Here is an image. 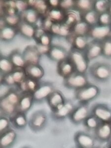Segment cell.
<instances>
[{
	"label": "cell",
	"mask_w": 111,
	"mask_h": 148,
	"mask_svg": "<svg viewBox=\"0 0 111 148\" xmlns=\"http://www.w3.org/2000/svg\"><path fill=\"white\" fill-rule=\"evenodd\" d=\"M47 56L51 60L58 63L68 58L69 51L59 45L52 44Z\"/></svg>",
	"instance_id": "13"
},
{
	"label": "cell",
	"mask_w": 111,
	"mask_h": 148,
	"mask_svg": "<svg viewBox=\"0 0 111 148\" xmlns=\"http://www.w3.org/2000/svg\"><path fill=\"white\" fill-rule=\"evenodd\" d=\"M46 16L53 23H62L65 18L66 12L60 7L49 8Z\"/></svg>",
	"instance_id": "26"
},
{
	"label": "cell",
	"mask_w": 111,
	"mask_h": 148,
	"mask_svg": "<svg viewBox=\"0 0 111 148\" xmlns=\"http://www.w3.org/2000/svg\"><path fill=\"white\" fill-rule=\"evenodd\" d=\"M94 1L77 0L75 1L74 9L77 10L81 14L93 9Z\"/></svg>",
	"instance_id": "34"
},
{
	"label": "cell",
	"mask_w": 111,
	"mask_h": 148,
	"mask_svg": "<svg viewBox=\"0 0 111 148\" xmlns=\"http://www.w3.org/2000/svg\"><path fill=\"white\" fill-rule=\"evenodd\" d=\"M3 19L5 24L9 26L17 28L20 22L21 21V18L20 14L14 15H6L1 16Z\"/></svg>",
	"instance_id": "39"
},
{
	"label": "cell",
	"mask_w": 111,
	"mask_h": 148,
	"mask_svg": "<svg viewBox=\"0 0 111 148\" xmlns=\"http://www.w3.org/2000/svg\"><path fill=\"white\" fill-rule=\"evenodd\" d=\"M74 71L75 70L74 66L69 57L67 59L57 63V74L63 79L67 77Z\"/></svg>",
	"instance_id": "24"
},
{
	"label": "cell",
	"mask_w": 111,
	"mask_h": 148,
	"mask_svg": "<svg viewBox=\"0 0 111 148\" xmlns=\"http://www.w3.org/2000/svg\"><path fill=\"white\" fill-rule=\"evenodd\" d=\"M12 126L16 130H23L28 125L26 113L16 112L10 117Z\"/></svg>",
	"instance_id": "20"
},
{
	"label": "cell",
	"mask_w": 111,
	"mask_h": 148,
	"mask_svg": "<svg viewBox=\"0 0 111 148\" xmlns=\"http://www.w3.org/2000/svg\"><path fill=\"white\" fill-rule=\"evenodd\" d=\"M17 137L16 131L12 128H10L0 134V147L1 148L12 147L16 141Z\"/></svg>",
	"instance_id": "18"
},
{
	"label": "cell",
	"mask_w": 111,
	"mask_h": 148,
	"mask_svg": "<svg viewBox=\"0 0 111 148\" xmlns=\"http://www.w3.org/2000/svg\"><path fill=\"white\" fill-rule=\"evenodd\" d=\"M84 51L89 62L97 59L101 56V41L94 40H90Z\"/></svg>",
	"instance_id": "15"
},
{
	"label": "cell",
	"mask_w": 111,
	"mask_h": 148,
	"mask_svg": "<svg viewBox=\"0 0 111 148\" xmlns=\"http://www.w3.org/2000/svg\"><path fill=\"white\" fill-rule=\"evenodd\" d=\"M27 77L40 81L45 74L44 68L40 64H27L24 68Z\"/></svg>",
	"instance_id": "19"
},
{
	"label": "cell",
	"mask_w": 111,
	"mask_h": 148,
	"mask_svg": "<svg viewBox=\"0 0 111 148\" xmlns=\"http://www.w3.org/2000/svg\"><path fill=\"white\" fill-rule=\"evenodd\" d=\"M74 141L77 148H93L96 145V140L93 135L86 131H77L74 135Z\"/></svg>",
	"instance_id": "7"
},
{
	"label": "cell",
	"mask_w": 111,
	"mask_h": 148,
	"mask_svg": "<svg viewBox=\"0 0 111 148\" xmlns=\"http://www.w3.org/2000/svg\"><path fill=\"white\" fill-rule=\"evenodd\" d=\"M90 26L82 20L76 23L72 29L74 35L87 36Z\"/></svg>",
	"instance_id": "33"
},
{
	"label": "cell",
	"mask_w": 111,
	"mask_h": 148,
	"mask_svg": "<svg viewBox=\"0 0 111 148\" xmlns=\"http://www.w3.org/2000/svg\"><path fill=\"white\" fill-rule=\"evenodd\" d=\"M101 123V121L97 118L91 114H90L83 122V124L86 131L90 133L91 132H93Z\"/></svg>",
	"instance_id": "32"
},
{
	"label": "cell",
	"mask_w": 111,
	"mask_h": 148,
	"mask_svg": "<svg viewBox=\"0 0 111 148\" xmlns=\"http://www.w3.org/2000/svg\"><path fill=\"white\" fill-rule=\"evenodd\" d=\"M55 89L56 87L52 82L40 81L37 88L33 93L34 102L40 103L46 100Z\"/></svg>",
	"instance_id": "6"
},
{
	"label": "cell",
	"mask_w": 111,
	"mask_h": 148,
	"mask_svg": "<svg viewBox=\"0 0 111 148\" xmlns=\"http://www.w3.org/2000/svg\"><path fill=\"white\" fill-rule=\"evenodd\" d=\"M49 121L47 113L44 109L38 110L31 114L28 120V126L34 133H39L45 130Z\"/></svg>",
	"instance_id": "3"
},
{
	"label": "cell",
	"mask_w": 111,
	"mask_h": 148,
	"mask_svg": "<svg viewBox=\"0 0 111 148\" xmlns=\"http://www.w3.org/2000/svg\"><path fill=\"white\" fill-rule=\"evenodd\" d=\"M12 123L10 116L4 115L0 116V134L11 128Z\"/></svg>",
	"instance_id": "40"
},
{
	"label": "cell",
	"mask_w": 111,
	"mask_h": 148,
	"mask_svg": "<svg viewBox=\"0 0 111 148\" xmlns=\"http://www.w3.org/2000/svg\"><path fill=\"white\" fill-rule=\"evenodd\" d=\"M111 25H101L96 24L90 27L88 36L89 39L94 40H101L111 37Z\"/></svg>",
	"instance_id": "11"
},
{
	"label": "cell",
	"mask_w": 111,
	"mask_h": 148,
	"mask_svg": "<svg viewBox=\"0 0 111 148\" xmlns=\"http://www.w3.org/2000/svg\"><path fill=\"white\" fill-rule=\"evenodd\" d=\"M36 46L37 47V49H38L39 52L40 54L42 55H47L48 52H49V48L51 46H46L44 45H42L40 44H36Z\"/></svg>",
	"instance_id": "44"
},
{
	"label": "cell",
	"mask_w": 111,
	"mask_h": 148,
	"mask_svg": "<svg viewBox=\"0 0 111 148\" xmlns=\"http://www.w3.org/2000/svg\"><path fill=\"white\" fill-rule=\"evenodd\" d=\"M111 12L107 11L99 14L98 24L101 25H111Z\"/></svg>",
	"instance_id": "41"
},
{
	"label": "cell",
	"mask_w": 111,
	"mask_h": 148,
	"mask_svg": "<svg viewBox=\"0 0 111 148\" xmlns=\"http://www.w3.org/2000/svg\"><path fill=\"white\" fill-rule=\"evenodd\" d=\"M9 57L15 68L24 69L27 65L22 52H20L18 49L12 51L9 54Z\"/></svg>",
	"instance_id": "28"
},
{
	"label": "cell",
	"mask_w": 111,
	"mask_h": 148,
	"mask_svg": "<svg viewBox=\"0 0 111 148\" xmlns=\"http://www.w3.org/2000/svg\"><path fill=\"white\" fill-rule=\"evenodd\" d=\"M22 52L27 65L40 64L42 55L39 52L36 45L26 46Z\"/></svg>",
	"instance_id": "14"
},
{
	"label": "cell",
	"mask_w": 111,
	"mask_h": 148,
	"mask_svg": "<svg viewBox=\"0 0 111 148\" xmlns=\"http://www.w3.org/2000/svg\"><path fill=\"white\" fill-rule=\"evenodd\" d=\"M16 112V106L13 104L5 97L0 99V112L1 115L8 116H12Z\"/></svg>",
	"instance_id": "27"
},
{
	"label": "cell",
	"mask_w": 111,
	"mask_h": 148,
	"mask_svg": "<svg viewBox=\"0 0 111 148\" xmlns=\"http://www.w3.org/2000/svg\"><path fill=\"white\" fill-rule=\"evenodd\" d=\"M66 100L67 99H66L63 93L59 90L56 89L49 95L46 101L51 112H52L62 106L65 102Z\"/></svg>",
	"instance_id": "16"
},
{
	"label": "cell",
	"mask_w": 111,
	"mask_h": 148,
	"mask_svg": "<svg viewBox=\"0 0 111 148\" xmlns=\"http://www.w3.org/2000/svg\"><path fill=\"white\" fill-rule=\"evenodd\" d=\"M90 112L101 122L111 121V107L110 105L107 103H95L90 107Z\"/></svg>",
	"instance_id": "9"
},
{
	"label": "cell",
	"mask_w": 111,
	"mask_h": 148,
	"mask_svg": "<svg viewBox=\"0 0 111 148\" xmlns=\"http://www.w3.org/2000/svg\"><path fill=\"white\" fill-rule=\"evenodd\" d=\"M20 14L21 20L34 25L36 27L42 17L35 9L32 7H29Z\"/></svg>",
	"instance_id": "22"
},
{
	"label": "cell",
	"mask_w": 111,
	"mask_h": 148,
	"mask_svg": "<svg viewBox=\"0 0 111 148\" xmlns=\"http://www.w3.org/2000/svg\"><path fill=\"white\" fill-rule=\"evenodd\" d=\"M101 56L105 59H111V37H109L101 40Z\"/></svg>",
	"instance_id": "38"
},
{
	"label": "cell",
	"mask_w": 111,
	"mask_h": 148,
	"mask_svg": "<svg viewBox=\"0 0 111 148\" xmlns=\"http://www.w3.org/2000/svg\"><path fill=\"white\" fill-rule=\"evenodd\" d=\"M29 7L35 9L42 16H46L49 7L47 1L44 0H29L28 1Z\"/></svg>",
	"instance_id": "29"
},
{
	"label": "cell",
	"mask_w": 111,
	"mask_h": 148,
	"mask_svg": "<svg viewBox=\"0 0 111 148\" xmlns=\"http://www.w3.org/2000/svg\"><path fill=\"white\" fill-rule=\"evenodd\" d=\"M90 114L89 104L77 103L69 116V120L74 125H79L83 123Z\"/></svg>",
	"instance_id": "8"
},
{
	"label": "cell",
	"mask_w": 111,
	"mask_h": 148,
	"mask_svg": "<svg viewBox=\"0 0 111 148\" xmlns=\"http://www.w3.org/2000/svg\"><path fill=\"white\" fill-rule=\"evenodd\" d=\"M93 136L96 141L102 144H110L111 136L110 122H101L93 132Z\"/></svg>",
	"instance_id": "12"
},
{
	"label": "cell",
	"mask_w": 111,
	"mask_h": 148,
	"mask_svg": "<svg viewBox=\"0 0 111 148\" xmlns=\"http://www.w3.org/2000/svg\"><path fill=\"white\" fill-rule=\"evenodd\" d=\"M111 8V1L109 0L94 1L93 9L99 14L103 12L109 11Z\"/></svg>",
	"instance_id": "37"
},
{
	"label": "cell",
	"mask_w": 111,
	"mask_h": 148,
	"mask_svg": "<svg viewBox=\"0 0 111 148\" xmlns=\"http://www.w3.org/2000/svg\"><path fill=\"white\" fill-rule=\"evenodd\" d=\"M75 1L74 0H62L60 2L59 7L65 12L74 9Z\"/></svg>",
	"instance_id": "42"
},
{
	"label": "cell",
	"mask_w": 111,
	"mask_h": 148,
	"mask_svg": "<svg viewBox=\"0 0 111 148\" xmlns=\"http://www.w3.org/2000/svg\"><path fill=\"white\" fill-rule=\"evenodd\" d=\"M100 94V89L95 84L88 83L82 88L74 90V98L78 103L89 104Z\"/></svg>",
	"instance_id": "2"
},
{
	"label": "cell",
	"mask_w": 111,
	"mask_h": 148,
	"mask_svg": "<svg viewBox=\"0 0 111 148\" xmlns=\"http://www.w3.org/2000/svg\"><path fill=\"white\" fill-rule=\"evenodd\" d=\"M67 39L71 44V47L82 51H85L90 40L87 36L74 35L72 34Z\"/></svg>",
	"instance_id": "21"
},
{
	"label": "cell",
	"mask_w": 111,
	"mask_h": 148,
	"mask_svg": "<svg viewBox=\"0 0 111 148\" xmlns=\"http://www.w3.org/2000/svg\"><path fill=\"white\" fill-rule=\"evenodd\" d=\"M76 105L71 100L67 99L65 102L55 111L51 112V116L53 121L60 122L69 118Z\"/></svg>",
	"instance_id": "10"
},
{
	"label": "cell",
	"mask_w": 111,
	"mask_h": 148,
	"mask_svg": "<svg viewBox=\"0 0 111 148\" xmlns=\"http://www.w3.org/2000/svg\"><path fill=\"white\" fill-rule=\"evenodd\" d=\"M18 34L17 28L7 24L0 27V39L2 42H9L14 40Z\"/></svg>",
	"instance_id": "25"
},
{
	"label": "cell",
	"mask_w": 111,
	"mask_h": 148,
	"mask_svg": "<svg viewBox=\"0 0 111 148\" xmlns=\"http://www.w3.org/2000/svg\"><path fill=\"white\" fill-rule=\"evenodd\" d=\"M69 58L75 71L86 74L89 66L84 51H79L71 47L69 51Z\"/></svg>",
	"instance_id": "4"
},
{
	"label": "cell",
	"mask_w": 111,
	"mask_h": 148,
	"mask_svg": "<svg viewBox=\"0 0 111 148\" xmlns=\"http://www.w3.org/2000/svg\"><path fill=\"white\" fill-rule=\"evenodd\" d=\"M89 83L87 74L81 73L77 71L63 79V84L67 89L77 90Z\"/></svg>",
	"instance_id": "5"
},
{
	"label": "cell",
	"mask_w": 111,
	"mask_h": 148,
	"mask_svg": "<svg viewBox=\"0 0 111 148\" xmlns=\"http://www.w3.org/2000/svg\"><path fill=\"white\" fill-rule=\"evenodd\" d=\"M16 7L19 14H21L22 12L25 11L29 8L28 1H22V0H17L15 1Z\"/></svg>",
	"instance_id": "43"
},
{
	"label": "cell",
	"mask_w": 111,
	"mask_h": 148,
	"mask_svg": "<svg viewBox=\"0 0 111 148\" xmlns=\"http://www.w3.org/2000/svg\"><path fill=\"white\" fill-rule=\"evenodd\" d=\"M33 93L22 92L16 108V112L27 113L34 103Z\"/></svg>",
	"instance_id": "17"
},
{
	"label": "cell",
	"mask_w": 111,
	"mask_h": 148,
	"mask_svg": "<svg viewBox=\"0 0 111 148\" xmlns=\"http://www.w3.org/2000/svg\"><path fill=\"white\" fill-rule=\"evenodd\" d=\"M81 15L82 20L88 23L90 26L97 24L99 14L94 9L86 12Z\"/></svg>",
	"instance_id": "35"
},
{
	"label": "cell",
	"mask_w": 111,
	"mask_h": 148,
	"mask_svg": "<svg viewBox=\"0 0 111 148\" xmlns=\"http://www.w3.org/2000/svg\"><path fill=\"white\" fill-rule=\"evenodd\" d=\"M10 73L15 86L17 87H18L26 77V75L24 68H15Z\"/></svg>",
	"instance_id": "36"
},
{
	"label": "cell",
	"mask_w": 111,
	"mask_h": 148,
	"mask_svg": "<svg viewBox=\"0 0 111 148\" xmlns=\"http://www.w3.org/2000/svg\"><path fill=\"white\" fill-rule=\"evenodd\" d=\"M60 2L59 0H49L47 1L49 8H58L60 5Z\"/></svg>",
	"instance_id": "45"
},
{
	"label": "cell",
	"mask_w": 111,
	"mask_h": 148,
	"mask_svg": "<svg viewBox=\"0 0 111 148\" xmlns=\"http://www.w3.org/2000/svg\"><path fill=\"white\" fill-rule=\"evenodd\" d=\"M18 34L26 39H34L37 27L21 20L17 27Z\"/></svg>",
	"instance_id": "23"
},
{
	"label": "cell",
	"mask_w": 111,
	"mask_h": 148,
	"mask_svg": "<svg viewBox=\"0 0 111 148\" xmlns=\"http://www.w3.org/2000/svg\"><path fill=\"white\" fill-rule=\"evenodd\" d=\"M86 74L97 83L108 82L111 77V64L102 61L93 63L89 64Z\"/></svg>",
	"instance_id": "1"
},
{
	"label": "cell",
	"mask_w": 111,
	"mask_h": 148,
	"mask_svg": "<svg viewBox=\"0 0 111 148\" xmlns=\"http://www.w3.org/2000/svg\"><path fill=\"white\" fill-rule=\"evenodd\" d=\"M40 81H37L27 77L18 88L22 92H34L39 84Z\"/></svg>",
	"instance_id": "31"
},
{
	"label": "cell",
	"mask_w": 111,
	"mask_h": 148,
	"mask_svg": "<svg viewBox=\"0 0 111 148\" xmlns=\"http://www.w3.org/2000/svg\"><path fill=\"white\" fill-rule=\"evenodd\" d=\"M15 67L12 64L9 56L1 55L0 57V71L1 76L9 74L14 70Z\"/></svg>",
	"instance_id": "30"
}]
</instances>
